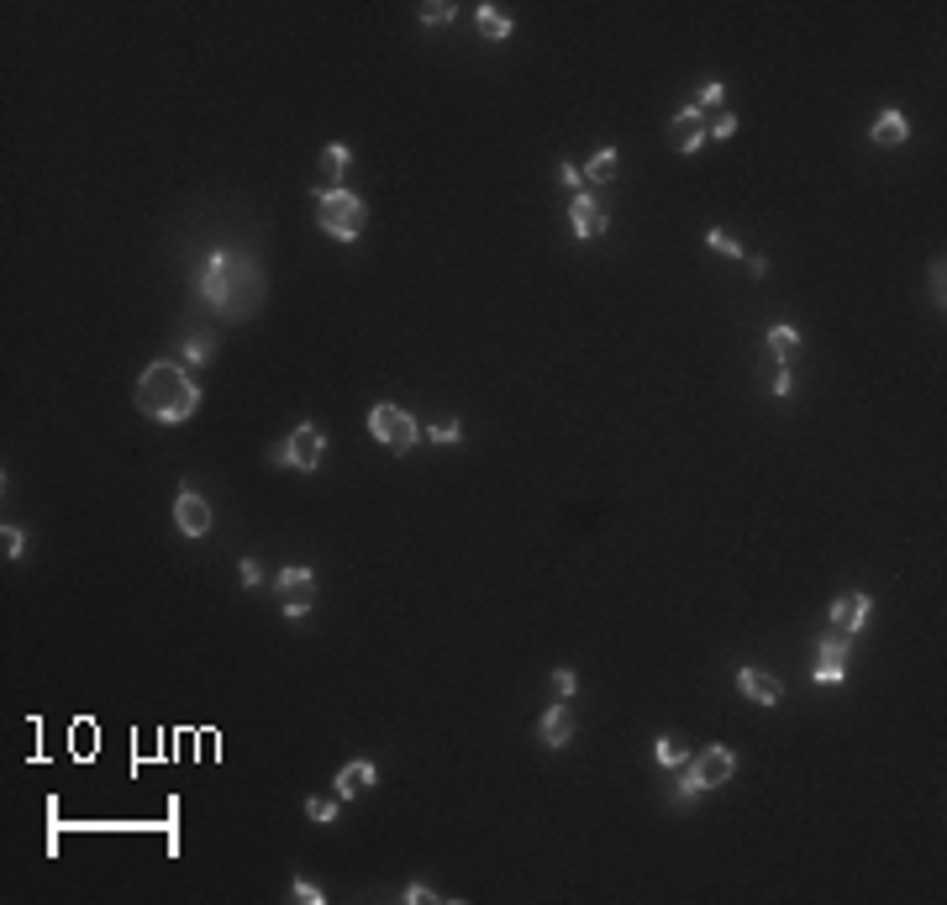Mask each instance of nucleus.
I'll use <instances>...</instances> for the list:
<instances>
[{
    "label": "nucleus",
    "instance_id": "ddd939ff",
    "mask_svg": "<svg viewBox=\"0 0 947 905\" xmlns=\"http://www.w3.org/2000/svg\"><path fill=\"white\" fill-rule=\"evenodd\" d=\"M379 785V769L374 763H348V769H337L332 779V795L337 800H353V795H364V789Z\"/></svg>",
    "mask_w": 947,
    "mask_h": 905
},
{
    "label": "nucleus",
    "instance_id": "6ab92c4d",
    "mask_svg": "<svg viewBox=\"0 0 947 905\" xmlns=\"http://www.w3.org/2000/svg\"><path fill=\"white\" fill-rule=\"evenodd\" d=\"M474 22H479V32H485L489 42H500V37H511V16H506L500 5H479V11H474Z\"/></svg>",
    "mask_w": 947,
    "mask_h": 905
},
{
    "label": "nucleus",
    "instance_id": "7c9ffc66",
    "mask_svg": "<svg viewBox=\"0 0 947 905\" xmlns=\"http://www.w3.org/2000/svg\"><path fill=\"white\" fill-rule=\"evenodd\" d=\"M552 690H558V700H569V695L580 690V674H574V668H558V674H552Z\"/></svg>",
    "mask_w": 947,
    "mask_h": 905
},
{
    "label": "nucleus",
    "instance_id": "5701e85b",
    "mask_svg": "<svg viewBox=\"0 0 947 905\" xmlns=\"http://www.w3.org/2000/svg\"><path fill=\"white\" fill-rule=\"evenodd\" d=\"M453 16H459L453 0H427V5H422V22H427V27H448Z\"/></svg>",
    "mask_w": 947,
    "mask_h": 905
},
{
    "label": "nucleus",
    "instance_id": "7ed1b4c3",
    "mask_svg": "<svg viewBox=\"0 0 947 905\" xmlns=\"http://www.w3.org/2000/svg\"><path fill=\"white\" fill-rule=\"evenodd\" d=\"M316 221H321V232L327 238H337V242H353L358 232H364V221H368V201L364 195H353L348 184L342 190H321L316 195Z\"/></svg>",
    "mask_w": 947,
    "mask_h": 905
},
{
    "label": "nucleus",
    "instance_id": "f8f14e48",
    "mask_svg": "<svg viewBox=\"0 0 947 905\" xmlns=\"http://www.w3.org/2000/svg\"><path fill=\"white\" fill-rule=\"evenodd\" d=\"M816 679H822V685H842V679H848V637H842V632H826L822 637V664H816Z\"/></svg>",
    "mask_w": 947,
    "mask_h": 905
},
{
    "label": "nucleus",
    "instance_id": "9d476101",
    "mask_svg": "<svg viewBox=\"0 0 947 905\" xmlns=\"http://www.w3.org/2000/svg\"><path fill=\"white\" fill-rule=\"evenodd\" d=\"M669 143L684 153V158H690V153H701V143H705V111H701V106H684V111L673 117Z\"/></svg>",
    "mask_w": 947,
    "mask_h": 905
},
{
    "label": "nucleus",
    "instance_id": "aec40b11",
    "mask_svg": "<svg viewBox=\"0 0 947 905\" xmlns=\"http://www.w3.org/2000/svg\"><path fill=\"white\" fill-rule=\"evenodd\" d=\"M794 348H800V332H794L790 322H779V327H768V353H774V359H779V363L790 359Z\"/></svg>",
    "mask_w": 947,
    "mask_h": 905
},
{
    "label": "nucleus",
    "instance_id": "393cba45",
    "mask_svg": "<svg viewBox=\"0 0 947 905\" xmlns=\"http://www.w3.org/2000/svg\"><path fill=\"white\" fill-rule=\"evenodd\" d=\"M427 443H459L463 437V426H459V416H442V422H432L427 432H422Z\"/></svg>",
    "mask_w": 947,
    "mask_h": 905
},
{
    "label": "nucleus",
    "instance_id": "9b49d317",
    "mask_svg": "<svg viewBox=\"0 0 947 905\" xmlns=\"http://www.w3.org/2000/svg\"><path fill=\"white\" fill-rule=\"evenodd\" d=\"M737 690L747 695V700H753V705H779V700H785V685H779V679H774V674H764V668H737Z\"/></svg>",
    "mask_w": 947,
    "mask_h": 905
},
{
    "label": "nucleus",
    "instance_id": "72a5a7b5",
    "mask_svg": "<svg viewBox=\"0 0 947 905\" xmlns=\"http://www.w3.org/2000/svg\"><path fill=\"white\" fill-rule=\"evenodd\" d=\"M237 574H243L247 590H258V584H264V569H258V558H243V564H237Z\"/></svg>",
    "mask_w": 947,
    "mask_h": 905
},
{
    "label": "nucleus",
    "instance_id": "c85d7f7f",
    "mask_svg": "<svg viewBox=\"0 0 947 905\" xmlns=\"http://www.w3.org/2000/svg\"><path fill=\"white\" fill-rule=\"evenodd\" d=\"M716 106H727V85H721V79H710L701 90V111H716Z\"/></svg>",
    "mask_w": 947,
    "mask_h": 905
},
{
    "label": "nucleus",
    "instance_id": "423d86ee",
    "mask_svg": "<svg viewBox=\"0 0 947 905\" xmlns=\"http://www.w3.org/2000/svg\"><path fill=\"white\" fill-rule=\"evenodd\" d=\"M321 458H327V432L321 426H295L290 432V443H279V448H269V463H279V469H321Z\"/></svg>",
    "mask_w": 947,
    "mask_h": 905
},
{
    "label": "nucleus",
    "instance_id": "2f4dec72",
    "mask_svg": "<svg viewBox=\"0 0 947 905\" xmlns=\"http://www.w3.org/2000/svg\"><path fill=\"white\" fill-rule=\"evenodd\" d=\"M290 895H295L301 905H321V900H327V895H321V890H316L311 879H295V890H290Z\"/></svg>",
    "mask_w": 947,
    "mask_h": 905
},
{
    "label": "nucleus",
    "instance_id": "dca6fc26",
    "mask_svg": "<svg viewBox=\"0 0 947 905\" xmlns=\"http://www.w3.org/2000/svg\"><path fill=\"white\" fill-rule=\"evenodd\" d=\"M911 137V121L900 117V111H879V121H874V143L879 148H900Z\"/></svg>",
    "mask_w": 947,
    "mask_h": 905
},
{
    "label": "nucleus",
    "instance_id": "f03ea898",
    "mask_svg": "<svg viewBox=\"0 0 947 905\" xmlns=\"http://www.w3.org/2000/svg\"><path fill=\"white\" fill-rule=\"evenodd\" d=\"M137 411L153 416V422H163V426H180L200 411V385H195L174 359H158V363H148L143 379H137Z\"/></svg>",
    "mask_w": 947,
    "mask_h": 905
},
{
    "label": "nucleus",
    "instance_id": "f3484780",
    "mask_svg": "<svg viewBox=\"0 0 947 905\" xmlns=\"http://www.w3.org/2000/svg\"><path fill=\"white\" fill-rule=\"evenodd\" d=\"M348 163H353L348 143H327V148H321V174L332 180V190H342V180H348Z\"/></svg>",
    "mask_w": 947,
    "mask_h": 905
},
{
    "label": "nucleus",
    "instance_id": "f704fd0d",
    "mask_svg": "<svg viewBox=\"0 0 947 905\" xmlns=\"http://www.w3.org/2000/svg\"><path fill=\"white\" fill-rule=\"evenodd\" d=\"M942 258H937V264H932V301H937V311H942Z\"/></svg>",
    "mask_w": 947,
    "mask_h": 905
},
{
    "label": "nucleus",
    "instance_id": "bb28decb",
    "mask_svg": "<svg viewBox=\"0 0 947 905\" xmlns=\"http://www.w3.org/2000/svg\"><path fill=\"white\" fill-rule=\"evenodd\" d=\"M306 816H311V821H337V795H332V800H327V795L306 800Z\"/></svg>",
    "mask_w": 947,
    "mask_h": 905
},
{
    "label": "nucleus",
    "instance_id": "1a4fd4ad",
    "mask_svg": "<svg viewBox=\"0 0 947 905\" xmlns=\"http://www.w3.org/2000/svg\"><path fill=\"white\" fill-rule=\"evenodd\" d=\"M569 227H574V238H580V242H595V238H606V227H611V221H606V211L595 206V195L584 190V195H574V201H569Z\"/></svg>",
    "mask_w": 947,
    "mask_h": 905
},
{
    "label": "nucleus",
    "instance_id": "20e7f679",
    "mask_svg": "<svg viewBox=\"0 0 947 905\" xmlns=\"http://www.w3.org/2000/svg\"><path fill=\"white\" fill-rule=\"evenodd\" d=\"M732 774H737V753L732 748H721V742H710V748H701V753L684 763L679 800H695V795H705V789H721Z\"/></svg>",
    "mask_w": 947,
    "mask_h": 905
},
{
    "label": "nucleus",
    "instance_id": "cd10ccee",
    "mask_svg": "<svg viewBox=\"0 0 947 905\" xmlns=\"http://www.w3.org/2000/svg\"><path fill=\"white\" fill-rule=\"evenodd\" d=\"M732 132H737V117H732V111H721V117L705 121V137H732Z\"/></svg>",
    "mask_w": 947,
    "mask_h": 905
},
{
    "label": "nucleus",
    "instance_id": "0eeeda50",
    "mask_svg": "<svg viewBox=\"0 0 947 905\" xmlns=\"http://www.w3.org/2000/svg\"><path fill=\"white\" fill-rule=\"evenodd\" d=\"M274 590H279V605H284V616L290 621H306L311 601H316V574L301 569V564H290V569L274 574Z\"/></svg>",
    "mask_w": 947,
    "mask_h": 905
},
{
    "label": "nucleus",
    "instance_id": "4468645a",
    "mask_svg": "<svg viewBox=\"0 0 947 905\" xmlns=\"http://www.w3.org/2000/svg\"><path fill=\"white\" fill-rule=\"evenodd\" d=\"M868 595H842V601L831 605V632H842V637H853L863 621H868Z\"/></svg>",
    "mask_w": 947,
    "mask_h": 905
},
{
    "label": "nucleus",
    "instance_id": "c756f323",
    "mask_svg": "<svg viewBox=\"0 0 947 905\" xmlns=\"http://www.w3.org/2000/svg\"><path fill=\"white\" fill-rule=\"evenodd\" d=\"M558 184H563L569 195H584V174L574 169V163H558Z\"/></svg>",
    "mask_w": 947,
    "mask_h": 905
},
{
    "label": "nucleus",
    "instance_id": "6e6552de",
    "mask_svg": "<svg viewBox=\"0 0 947 905\" xmlns=\"http://www.w3.org/2000/svg\"><path fill=\"white\" fill-rule=\"evenodd\" d=\"M174 527H180L184 537H206V532H211V506H206L190 484L174 495Z\"/></svg>",
    "mask_w": 947,
    "mask_h": 905
},
{
    "label": "nucleus",
    "instance_id": "39448f33",
    "mask_svg": "<svg viewBox=\"0 0 947 905\" xmlns=\"http://www.w3.org/2000/svg\"><path fill=\"white\" fill-rule=\"evenodd\" d=\"M368 432H374V443H385L390 452H411L416 443H422V426H416V416L411 411H400V406H374L368 411Z\"/></svg>",
    "mask_w": 947,
    "mask_h": 905
},
{
    "label": "nucleus",
    "instance_id": "c9c22d12",
    "mask_svg": "<svg viewBox=\"0 0 947 905\" xmlns=\"http://www.w3.org/2000/svg\"><path fill=\"white\" fill-rule=\"evenodd\" d=\"M794 390V374L790 369H779V374H774V395H790Z\"/></svg>",
    "mask_w": 947,
    "mask_h": 905
},
{
    "label": "nucleus",
    "instance_id": "412c9836",
    "mask_svg": "<svg viewBox=\"0 0 947 905\" xmlns=\"http://www.w3.org/2000/svg\"><path fill=\"white\" fill-rule=\"evenodd\" d=\"M653 753H658V763H664V769H684V763H690L684 742H679V737H669V732H664V737L653 742Z\"/></svg>",
    "mask_w": 947,
    "mask_h": 905
},
{
    "label": "nucleus",
    "instance_id": "f257e3e1",
    "mask_svg": "<svg viewBox=\"0 0 947 905\" xmlns=\"http://www.w3.org/2000/svg\"><path fill=\"white\" fill-rule=\"evenodd\" d=\"M200 301L221 316H232V322H243L264 301V274L243 253H211L206 274H200Z\"/></svg>",
    "mask_w": 947,
    "mask_h": 905
},
{
    "label": "nucleus",
    "instance_id": "b1692460",
    "mask_svg": "<svg viewBox=\"0 0 947 905\" xmlns=\"http://www.w3.org/2000/svg\"><path fill=\"white\" fill-rule=\"evenodd\" d=\"M705 247H710V253H727V258H737V253H742V242H737L727 227H710V232H705Z\"/></svg>",
    "mask_w": 947,
    "mask_h": 905
},
{
    "label": "nucleus",
    "instance_id": "a211bd4d",
    "mask_svg": "<svg viewBox=\"0 0 947 905\" xmlns=\"http://www.w3.org/2000/svg\"><path fill=\"white\" fill-rule=\"evenodd\" d=\"M616 158H621L616 148H600V153H595V158L580 169V174H584V190H590V184H611L616 180Z\"/></svg>",
    "mask_w": 947,
    "mask_h": 905
},
{
    "label": "nucleus",
    "instance_id": "a878e982",
    "mask_svg": "<svg viewBox=\"0 0 947 905\" xmlns=\"http://www.w3.org/2000/svg\"><path fill=\"white\" fill-rule=\"evenodd\" d=\"M0 547H5V558H22V553H27V532H22V527H5V532H0Z\"/></svg>",
    "mask_w": 947,
    "mask_h": 905
},
{
    "label": "nucleus",
    "instance_id": "2eb2a0df",
    "mask_svg": "<svg viewBox=\"0 0 947 905\" xmlns=\"http://www.w3.org/2000/svg\"><path fill=\"white\" fill-rule=\"evenodd\" d=\"M537 737H543L548 748H569V737H574V711H569V705H552L548 716L537 722Z\"/></svg>",
    "mask_w": 947,
    "mask_h": 905
},
{
    "label": "nucleus",
    "instance_id": "4be33fe9",
    "mask_svg": "<svg viewBox=\"0 0 947 905\" xmlns=\"http://www.w3.org/2000/svg\"><path fill=\"white\" fill-rule=\"evenodd\" d=\"M211 348H216V337H211V332H195L190 342H184V363H190V369H200V363L211 359Z\"/></svg>",
    "mask_w": 947,
    "mask_h": 905
},
{
    "label": "nucleus",
    "instance_id": "473e14b6",
    "mask_svg": "<svg viewBox=\"0 0 947 905\" xmlns=\"http://www.w3.org/2000/svg\"><path fill=\"white\" fill-rule=\"evenodd\" d=\"M405 905H437V890H427V884H405V895H400Z\"/></svg>",
    "mask_w": 947,
    "mask_h": 905
}]
</instances>
